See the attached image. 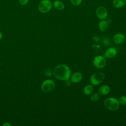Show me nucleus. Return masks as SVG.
Listing matches in <instances>:
<instances>
[{
	"instance_id": "2",
	"label": "nucleus",
	"mask_w": 126,
	"mask_h": 126,
	"mask_svg": "<svg viewBox=\"0 0 126 126\" xmlns=\"http://www.w3.org/2000/svg\"><path fill=\"white\" fill-rule=\"evenodd\" d=\"M104 106L111 111H116L120 106L119 100L115 97H108L104 101Z\"/></svg>"
},
{
	"instance_id": "10",
	"label": "nucleus",
	"mask_w": 126,
	"mask_h": 126,
	"mask_svg": "<svg viewBox=\"0 0 126 126\" xmlns=\"http://www.w3.org/2000/svg\"><path fill=\"white\" fill-rule=\"evenodd\" d=\"M125 40V37L124 34L118 33L115 34L114 36V41L115 43L120 44L123 43Z\"/></svg>"
},
{
	"instance_id": "5",
	"label": "nucleus",
	"mask_w": 126,
	"mask_h": 126,
	"mask_svg": "<svg viewBox=\"0 0 126 126\" xmlns=\"http://www.w3.org/2000/svg\"><path fill=\"white\" fill-rule=\"evenodd\" d=\"M104 74L100 72L94 73L90 78V82L93 86H96L101 83L104 79Z\"/></svg>"
},
{
	"instance_id": "18",
	"label": "nucleus",
	"mask_w": 126,
	"mask_h": 126,
	"mask_svg": "<svg viewBox=\"0 0 126 126\" xmlns=\"http://www.w3.org/2000/svg\"><path fill=\"white\" fill-rule=\"evenodd\" d=\"M72 4L74 6H78L81 3L82 0H71Z\"/></svg>"
},
{
	"instance_id": "6",
	"label": "nucleus",
	"mask_w": 126,
	"mask_h": 126,
	"mask_svg": "<svg viewBox=\"0 0 126 126\" xmlns=\"http://www.w3.org/2000/svg\"><path fill=\"white\" fill-rule=\"evenodd\" d=\"M93 63L95 67L99 69L102 68L106 64V60L103 57L97 56L94 58Z\"/></svg>"
},
{
	"instance_id": "7",
	"label": "nucleus",
	"mask_w": 126,
	"mask_h": 126,
	"mask_svg": "<svg viewBox=\"0 0 126 126\" xmlns=\"http://www.w3.org/2000/svg\"><path fill=\"white\" fill-rule=\"evenodd\" d=\"M95 12L97 17L101 20L105 19L107 17L108 14L107 9L103 6L98 7L96 10Z\"/></svg>"
},
{
	"instance_id": "9",
	"label": "nucleus",
	"mask_w": 126,
	"mask_h": 126,
	"mask_svg": "<svg viewBox=\"0 0 126 126\" xmlns=\"http://www.w3.org/2000/svg\"><path fill=\"white\" fill-rule=\"evenodd\" d=\"M82 79V75L79 72H75L70 77V81L74 83H77L81 81Z\"/></svg>"
},
{
	"instance_id": "23",
	"label": "nucleus",
	"mask_w": 126,
	"mask_h": 126,
	"mask_svg": "<svg viewBox=\"0 0 126 126\" xmlns=\"http://www.w3.org/2000/svg\"><path fill=\"white\" fill-rule=\"evenodd\" d=\"M2 34L1 32H0V40L2 38Z\"/></svg>"
},
{
	"instance_id": "15",
	"label": "nucleus",
	"mask_w": 126,
	"mask_h": 126,
	"mask_svg": "<svg viewBox=\"0 0 126 126\" xmlns=\"http://www.w3.org/2000/svg\"><path fill=\"white\" fill-rule=\"evenodd\" d=\"M84 94L86 95H90L92 94L93 92V87L92 85H88L86 86L84 88Z\"/></svg>"
},
{
	"instance_id": "16",
	"label": "nucleus",
	"mask_w": 126,
	"mask_h": 126,
	"mask_svg": "<svg viewBox=\"0 0 126 126\" xmlns=\"http://www.w3.org/2000/svg\"><path fill=\"white\" fill-rule=\"evenodd\" d=\"M100 94L98 93L93 94L91 96V100L92 101H97L100 97Z\"/></svg>"
},
{
	"instance_id": "17",
	"label": "nucleus",
	"mask_w": 126,
	"mask_h": 126,
	"mask_svg": "<svg viewBox=\"0 0 126 126\" xmlns=\"http://www.w3.org/2000/svg\"><path fill=\"white\" fill-rule=\"evenodd\" d=\"M119 103L122 105H126V96H122L119 99Z\"/></svg>"
},
{
	"instance_id": "12",
	"label": "nucleus",
	"mask_w": 126,
	"mask_h": 126,
	"mask_svg": "<svg viewBox=\"0 0 126 126\" xmlns=\"http://www.w3.org/2000/svg\"><path fill=\"white\" fill-rule=\"evenodd\" d=\"M98 27L99 30L101 32H104L108 30L109 25L108 22L106 21H101L99 23Z\"/></svg>"
},
{
	"instance_id": "11",
	"label": "nucleus",
	"mask_w": 126,
	"mask_h": 126,
	"mask_svg": "<svg viewBox=\"0 0 126 126\" xmlns=\"http://www.w3.org/2000/svg\"><path fill=\"white\" fill-rule=\"evenodd\" d=\"M110 91V89L107 85H102L98 89L99 94L101 95H106L108 94Z\"/></svg>"
},
{
	"instance_id": "13",
	"label": "nucleus",
	"mask_w": 126,
	"mask_h": 126,
	"mask_svg": "<svg viewBox=\"0 0 126 126\" xmlns=\"http://www.w3.org/2000/svg\"><path fill=\"white\" fill-rule=\"evenodd\" d=\"M54 7L58 10H62L64 8V5L63 3L59 0H56L53 3Z\"/></svg>"
},
{
	"instance_id": "8",
	"label": "nucleus",
	"mask_w": 126,
	"mask_h": 126,
	"mask_svg": "<svg viewBox=\"0 0 126 126\" xmlns=\"http://www.w3.org/2000/svg\"><path fill=\"white\" fill-rule=\"evenodd\" d=\"M117 54V50L115 48L110 47L108 48L104 53V56L106 58H112Z\"/></svg>"
},
{
	"instance_id": "22",
	"label": "nucleus",
	"mask_w": 126,
	"mask_h": 126,
	"mask_svg": "<svg viewBox=\"0 0 126 126\" xmlns=\"http://www.w3.org/2000/svg\"><path fill=\"white\" fill-rule=\"evenodd\" d=\"M2 126H11V124H9V123H7V122H5V123H3V124H2Z\"/></svg>"
},
{
	"instance_id": "14",
	"label": "nucleus",
	"mask_w": 126,
	"mask_h": 126,
	"mask_svg": "<svg viewBox=\"0 0 126 126\" xmlns=\"http://www.w3.org/2000/svg\"><path fill=\"white\" fill-rule=\"evenodd\" d=\"M126 3V0H114L113 5L116 8L123 7Z\"/></svg>"
},
{
	"instance_id": "21",
	"label": "nucleus",
	"mask_w": 126,
	"mask_h": 126,
	"mask_svg": "<svg viewBox=\"0 0 126 126\" xmlns=\"http://www.w3.org/2000/svg\"><path fill=\"white\" fill-rule=\"evenodd\" d=\"M71 81H69V80H66V85L67 86H70V84H71Z\"/></svg>"
},
{
	"instance_id": "20",
	"label": "nucleus",
	"mask_w": 126,
	"mask_h": 126,
	"mask_svg": "<svg viewBox=\"0 0 126 126\" xmlns=\"http://www.w3.org/2000/svg\"><path fill=\"white\" fill-rule=\"evenodd\" d=\"M29 1V0H19V2L20 4L24 5L27 4Z\"/></svg>"
},
{
	"instance_id": "4",
	"label": "nucleus",
	"mask_w": 126,
	"mask_h": 126,
	"mask_svg": "<svg viewBox=\"0 0 126 126\" xmlns=\"http://www.w3.org/2000/svg\"><path fill=\"white\" fill-rule=\"evenodd\" d=\"M55 88V83L54 81L51 79H48L44 81L41 84V88L42 91L46 93L52 92Z\"/></svg>"
},
{
	"instance_id": "1",
	"label": "nucleus",
	"mask_w": 126,
	"mask_h": 126,
	"mask_svg": "<svg viewBox=\"0 0 126 126\" xmlns=\"http://www.w3.org/2000/svg\"><path fill=\"white\" fill-rule=\"evenodd\" d=\"M54 76L61 80H69L71 76V70L67 65L61 64L55 67L53 71Z\"/></svg>"
},
{
	"instance_id": "3",
	"label": "nucleus",
	"mask_w": 126,
	"mask_h": 126,
	"mask_svg": "<svg viewBox=\"0 0 126 126\" xmlns=\"http://www.w3.org/2000/svg\"><path fill=\"white\" fill-rule=\"evenodd\" d=\"M53 6V4L50 0H42L38 5L39 11L43 13H46L51 10Z\"/></svg>"
},
{
	"instance_id": "19",
	"label": "nucleus",
	"mask_w": 126,
	"mask_h": 126,
	"mask_svg": "<svg viewBox=\"0 0 126 126\" xmlns=\"http://www.w3.org/2000/svg\"><path fill=\"white\" fill-rule=\"evenodd\" d=\"M102 43L105 45H109L110 44V40L107 37H103L102 39Z\"/></svg>"
}]
</instances>
